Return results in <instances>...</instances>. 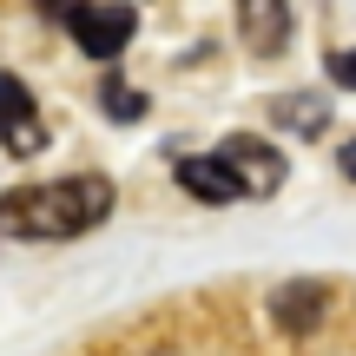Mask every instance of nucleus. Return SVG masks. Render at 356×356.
Masks as SVG:
<instances>
[{"label": "nucleus", "instance_id": "obj_11", "mask_svg": "<svg viewBox=\"0 0 356 356\" xmlns=\"http://www.w3.org/2000/svg\"><path fill=\"white\" fill-rule=\"evenodd\" d=\"M337 172H343V178H350V185H356V139L343 145V152H337Z\"/></svg>", "mask_w": 356, "mask_h": 356}, {"label": "nucleus", "instance_id": "obj_4", "mask_svg": "<svg viewBox=\"0 0 356 356\" xmlns=\"http://www.w3.org/2000/svg\"><path fill=\"white\" fill-rule=\"evenodd\" d=\"M218 159H225L231 172H238V185H244V198H270V191L284 185V152L270 139H257V132H231L225 145H218Z\"/></svg>", "mask_w": 356, "mask_h": 356}, {"label": "nucleus", "instance_id": "obj_9", "mask_svg": "<svg viewBox=\"0 0 356 356\" xmlns=\"http://www.w3.org/2000/svg\"><path fill=\"white\" fill-rule=\"evenodd\" d=\"M99 106H106V119H119V126L145 119V92L126 86V79H99Z\"/></svg>", "mask_w": 356, "mask_h": 356}, {"label": "nucleus", "instance_id": "obj_7", "mask_svg": "<svg viewBox=\"0 0 356 356\" xmlns=\"http://www.w3.org/2000/svg\"><path fill=\"white\" fill-rule=\"evenodd\" d=\"M172 172H178V185H185V191H191L198 204H238V198H244L238 172H231V165H225L218 152H204V159H178Z\"/></svg>", "mask_w": 356, "mask_h": 356}, {"label": "nucleus", "instance_id": "obj_10", "mask_svg": "<svg viewBox=\"0 0 356 356\" xmlns=\"http://www.w3.org/2000/svg\"><path fill=\"white\" fill-rule=\"evenodd\" d=\"M323 73H330L337 86H350V92H356V47H343V53H330V60H323Z\"/></svg>", "mask_w": 356, "mask_h": 356}, {"label": "nucleus", "instance_id": "obj_5", "mask_svg": "<svg viewBox=\"0 0 356 356\" xmlns=\"http://www.w3.org/2000/svg\"><path fill=\"white\" fill-rule=\"evenodd\" d=\"M323 310H330V284L291 277V284L270 291V317H277V330H291V337H310L323 323Z\"/></svg>", "mask_w": 356, "mask_h": 356}, {"label": "nucleus", "instance_id": "obj_6", "mask_svg": "<svg viewBox=\"0 0 356 356\" xmlns=\"http://www.w3.org/2000/svg\"><path fill=\"white\" fill-rule=\"evenodd\" d=\"M238 33L257 60L291 47V0H238Z\"/></svg>", "mask_w": 356, "mask_h": 356}, {"label": "nucleus", "instance_id": "obj_1", "mask_svg": "<svg viewBox=\"0 0 356 356\" xmlns=\"http://www.w3.org/2000/svg\"><path fill=\"white\" fill-rule=\"evenodd\" d=\"M119 191L113 178L99 172H73V178H47V185H20L0 198V238H20V244H66V238H86L113 218Z\"/></svg>", "mask_w": 356, "mask_h": 356}, {"label": "nucleus", "instance_id": "obj_8", "mask_svg": "<svg viewBox=\"0 0 356 356\" xmlns=\"http://www.w3.org/2000/svg\"><path fill=\"white\" fill-rule=\"evenodd\" d=\"M270 119L310 139V132H323V126H330V99H310V92H284V99H270Z\"/></svg>", "mask_w": 356, "mask_h": 356}, {"label": "nucleus", "instance_id": "obj_2", "mask_svg": "<svg viewBox=\"0 0 356 356\" xmlns=\"http://www.w3.org/2000/svg\"><path fill=\"white\" fill-rule=\"evenodd\" d=\"M40 7L73 33V47L86 60H119L132 47V33H139V13L126 0H40Z\"/></svg>", "mask_w": 356, "mask_h": 356}, {"label": "nucleus", "instance_id": "obj_3", "mask_svg": "<svg viewBox=\"0 0 356 356\" xmlns=\"http://www.w3.org/2000/svg\"><path fill=\"white\" fill-rule=\"evenodd\" d=\"M0 145L13 159H40L47 152V119H40V99L26 92L20 73H0Z\"/></svg>", "mask_w": 356, "mask_h": 356}]
</instances>
